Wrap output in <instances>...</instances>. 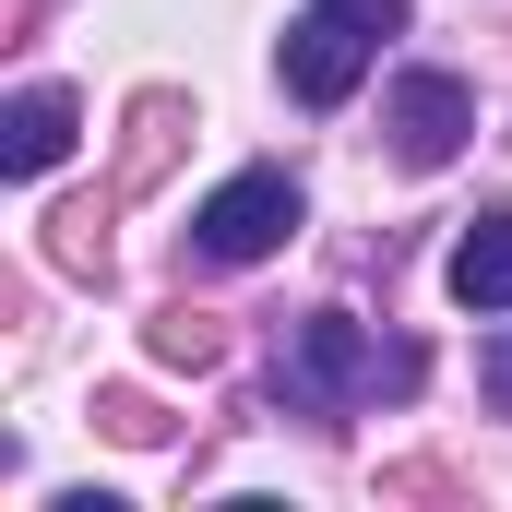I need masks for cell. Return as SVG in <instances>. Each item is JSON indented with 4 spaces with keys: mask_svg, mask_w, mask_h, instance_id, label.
<instances>
[{
    "mask_svg": "<svg viewBox=\"0 0 512 512\" xmlns=\"http://www.w3.org/2000/svg\"><path fill=\"white\" fill-rule=\"evenodd\" d=\"M60 155H72V96H60V84H24V96L0 108V167H12V179H48Z\"/></svg>",
    "mask_w": 512,
    "mask_h": 512,
    "instance_id": "cell-5",
    "label": "cell"
},
{
    "mask_svg": "<svg viewBox=\"0 0 512 512\" xmlns=\"http://www.w3.org/2000/svg\"><path fill=\"white\" fill-rule=\"evenodd\" d=\"M405 370H417V358H382L346 310H310L298 346H286V393H298V405H370V393L405 382Z\"/></svg>",
    "mask_w": 512,
    "mask_h": 512,
    "instance_id": "cell-2",
    "label": "cell"
},
{
    "mask_svg": "<svg viewBox=\"0 0 512 512\" xmlns=\"http://www.w3.org/2000/svg\"><path fill=\"white\" fill-rule=\"evenodd\" d=\"M382 131H393V155H405V167H453V155H465V131H477V96H465L453 72H405V84H393V108H382Z\"/></svg>",
    "mask_w": 512,
    "mask_h": 512,
    "instance_id": "cell-4",
    "label": "cell"
},
{
    "mask_svg": "<svg viewBox=\"0 0 512 512\" xmlns=\"http://www.w3.org/2000/svg\"><path fill=\"white\" fill-rule=\"evenodd\" d=\"M274 60H286V96H298V108H346V96L370 84V24H346L334 0H310Z\"/></svg>",
    "mask_w": 512,
    "mask_h": 512,
    "instance_id": "cell-3",
    "label": "cell"
},
{
    "mask_svg": "<svg viewBox=\"0 0 512 512\" xmlns=\"http://www.w3.org/2000/svg\"><path fill=\"white\" fill-rule=\"evenodd\" d=\"M453 298L465 310H512V215H477L453 239Z\"/></svg>",
    "mask_w": 512,
    "mask_h": 512,
    "instance_id": "cell-6",
    "label": "cell"
},
{
    "mask_svg": "<svg viewBox=\"0 0 512 512\" xmlns=\"http://www.w3.org/2000/svg\"><path fill=\"white\" fill-rule=\"evenodd\" d=\"M286 239H298V179L286 167H239V179H215L191 203V251L203 262H274Z\"/></svg>",
    "mask_w": 512,
    "mask_h": 512,
    "instance_id": "cell-1",
    "label": "cell"
},
{
    "mask_svg": "<svg viewBox=\"0 0 512 512\" xmlns=\"http://www.w3.org/2000/svg\"><path fill=\"white\" fill-rule=\"evenodd\" d=\"M334 12H346V24H370V36H393V24H405V0H334Z\"/></svg>",
    "mask_w": 512,
    "mask_h": 512,
    "instance_id": "cell-7",
    "label": "cell"
}]
</instances>
